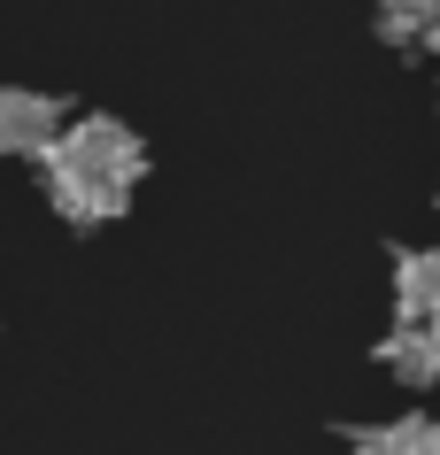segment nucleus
<instances>
[{
    "instance_id": "f257e3e1",
    "label": "nucleus",
    "mask_w": 440,
    "mask_h": 455,
    "mask_svg": "<svg viewBox=\"0 0 440 455\" xmlns=\"http://www.w3.org/2000/svg\"><path fill=\"white\" fill-rule=\"evenodd\" d=\"M140 170H147L140 132H124L116 116H77L47 155V193L70 224H108V216H124V193L140 186Z\"/></svg>"
},
{
    "instance_id": "423d86ee",
    "label": "nucleus",
    "mask_w": 440,
    "mask_h": 455,
    "mask_svg": "<svg viewBox=\"0 0 440 455\" xmlns=\"http://www.w3.org/2000/svg\"><path fill=\"white\" fill-rule=\"evenodd\" d=\"M371 24L387 47H425V24H433V0H371Z\"/></svg>"
},
{
    "instance_id": "0eeeda50",
    "label": "nucleus",
    "mask_w": 440,
    "mask_h": 455,
    "mask_svg": "<svg viewBox=\"0 0 440 455\" xmlns=\"http://www.w3.org/2000/svg\"><path fill=\"white\" fill-rule=\"evenodd\" d=\"M425 47L440 54V0H433V24H425Z\"/></svg>"
},
{
    "instance_id": "7ed1b4c3",
    "label": "nucleus",
    "mask_w": 440,
    "mask_h": 455,
    "mask_svg": "<svg viewBox=\"0 0 440 455\" xmlns=\"http://www.w3.org/2000/svg\"><path fill=\"white\" fill-rule=\"evenodd\" d=\"M379 371H387L394 386H417V394H425V386L440 379V324H410V316H402V324L379 339Z\"/></svg>"
},
{
    "instance_id": "20e7f679",
    "label": "nucleus",
    "mask_w": 440,
    "mask_h": 455,
    "mask_svg": "<svg viewBox=\"0 0 440 455\" xmlns=\"http://www.w3.org/2000/svg\"><path fill=\"white\" fill-rule=\"evenodd\" d=\"M394 309L410 324H440V247H402L394 255Z\"/></svg>"
},
{
    "instance_id": "f03ea898",
    "label": "nucleus",
    "mask_w": 440,
    "mask_h": 455,
    "mask_svg": "<svg viewBox=\"0 0 440 455\" xmlns=\"http://www.w3.org/2000/svg\"><path fill=\"white\" fill-rule=\"evenodd\" d=\"M62 132H70V124H62V100L54 93L0 85V155H39V163H47Z\"/></svg>"
},
{
    "instance_id": "39448f33",
    "label": "nucleus",
    "mask_w": 440,
    "mask_h": 455,
    "mask_svg": "<svg viewBox=\"0 0 440 455\" xmlns=\"http://www.w3.org/2000/svg\"><path fill=\"white\" fill-rule=\"evenodd\" d=\"M356 455H440V425H433V417L371 425V432H356Z\"/></svg>"
}]
</instances>
